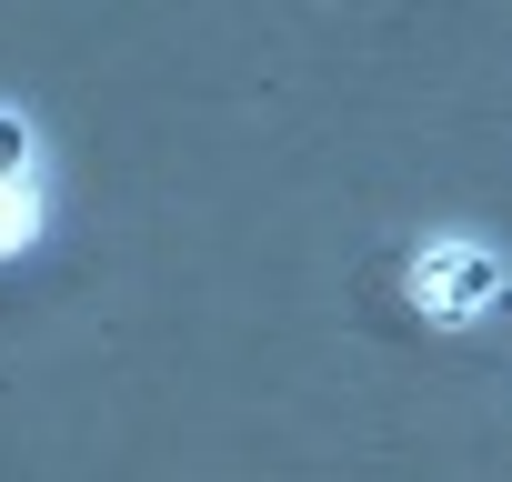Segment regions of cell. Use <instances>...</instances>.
Masks as SVG:
<instances>
[{"label": "cell", "instance_id": "cell-1", "mask_svg": "<svg viewBox=\"0 0 512 482\" xmlns=\"http://www.w3.org/2000/svg\"><path fill=\"white\" fill-rule=\"evenodd\" d=\"M412 292L432 302V322H472L502 292V272H492V252H472V241H432V252L412 262Z\"/></svg>", "mask_w": 512, "mask_h": 482}, {"label": "cell", "instance_id": "cell-2", "mask_svg": "<svg viewBox=\"0 0 512 482\" xmlns=\"http://www.w3.org/2000/svg\"><path fill=\"white\" fill-rule=\"evenodd\" d=\"M31 211H41V201H31V171H0V252L31 231Z\"/></svg>", "mask_w": 512, "mask_h": 482}, {"label": "cell", "instance_id": "cell-3", "mask_svg": "<svg viewBox=\"0 0 512 482\" xmlns=\"http://www.w3.org/2000/svg\"><path fill=\"white\" fill-rule=\"evenodd\" d=\"M0 171H31V131H21L11 111H0Z\"/></svg>", "mask_w": 512, "mask_h": 482}]
</instances>
